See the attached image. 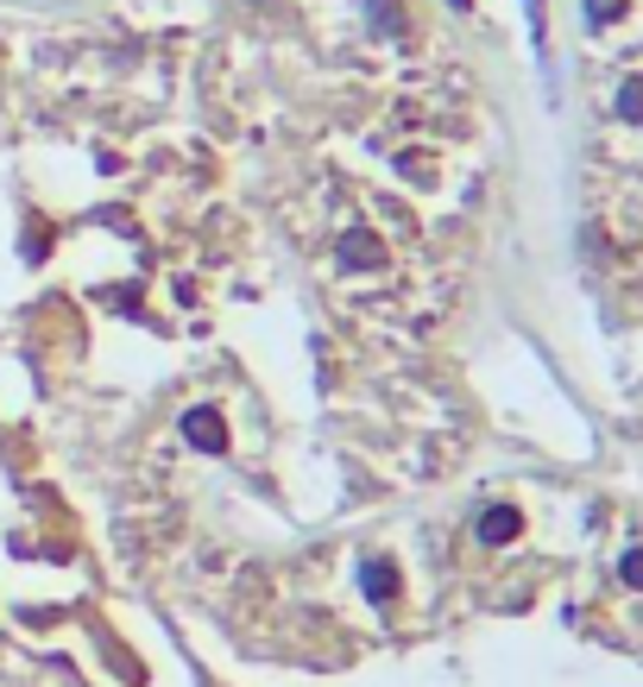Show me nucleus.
<instances>
[{
    "label": "nucleus",
    "instance_id": "obj_4",
    "mask_svg": "<svg viewBox=\"0 0 643 687\" xmlns=\"http://www.w3.org/2000/svg\"><path fill=\"white\" fill-rule=\"evenodd\" d=\"M624 581L643 586V549H631V556H624Z\"/></svg>",
    "mask_w": 643,
    "mask_h": 687
},
{
    "label": "nucleus",
    "instance_id": "obj_2",
    "mask_svg": "<svg viewBox=\"0 0 643 687\" xmlns=\"http://www.w3.org/2000/svg\"><path fill=\"white\" fill-rule=\"evenodd\" d=\"M360 593L372 606H391L398 599V574H391L386 561H360Z\"/></svg>",
    "mask_w": 643,
    "mask_h": 687
},
{
    "label": "nucleus",
    "instance_id": "obj_3",
    "mask_svg": "<svg viewBox=\"0 0 643 687\" xmlns=\"http://www.w3.org/2000/svg\"><path fill=\"white\" fill-rule=\"evenodd\" d=\"M517 536V511H486V517H480V542H512Z\"/></svg>",
    "mask_w": 643,
    "mask_h": 687
},
{
    "label": "nucleus",
    "instance_id": "obj_1",
    "mask_svg": "<svg viewBox=\"0 0 643 687\" xmlns=\"http://www.w3.org/2000/svg\"><path fill=\"white\" fill-rule=\"evenodd\" d=\"M183 435H190L196 448H208V455H221V448H228V430H221V416H215V410H190V416H183Z\"/></svg>",
    "mask_w": 643,
    "mask_h": 687
},
{
    "label": "nucleus",
    "instance_id": "obj_5",
    "mask_svg": "<svg viewBox=\"0 0 643 687\" xmlns=\"http://www.w3.org/2000/svg\"><path fill=\"white\" fill-rule=\"evenodd\" d=\"M587 7H593V20H612V13L624 7V0H587Z\"/></svg>",
    "mask_w": 643,
    "mask_h": 687
}]
</instances>
